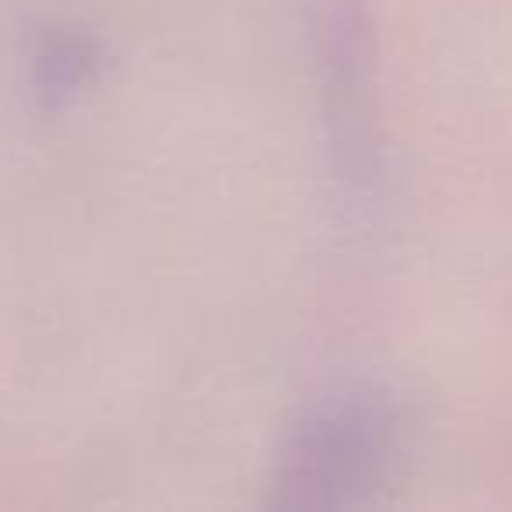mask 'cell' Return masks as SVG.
<instances>
[{
    "label": "cell",
    "mask_w": 512,
    "mask_h": 512,
    "mask_svg": "<svg viewBox=\"0 0 512 512\" xmlns=\"http://www.w3.org/2000/svg\"><path fill=\"white\" fill-rule=\"evenodd\" d=\"M92 50L78 39H50L36 60V88L46 102L71 99L92 74Z\"/></svg>",
    "instance_id": "7a4b0ae2"
},
{
    "label": "cell",
    "mask_w": 512,
    "mask_h": 512,
    "mask_svg": "<svg viewBox=\"0 0 512 512\" xmlns=\"http://www.w3.org/2000/svg\"><path fill=\"white\" fill-rule=\"evenodd\" d=\"M372 414L355 404L313 411L295 435L274 474V498L295 509L334 505L344 488L358 481L372 453Z\"/></svg>",
    "instance_id": "6da1fadb"
}]
</instances>
